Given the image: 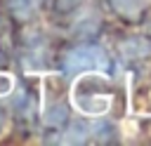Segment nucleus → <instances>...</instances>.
I'll return each instance as SVG.
<instances>
[{
  "label": "nucleus",
  "mask_w": 151,
  "mask_h": 146,
  "mask_svg": "<svg viewBox=\"0 0 151 146\" xmlns=\"http://www.w3.org/2000/svg\"><path fill=\"white\" fill-rule=\"evenodd\" d=\"M111 97L113 94H111V89L106 85V78L94 75V71H90V75L78 78V82L73 85V92H71L73 106L83 115H104V113H109Z\"/></svg>",
  "instance_id": "1"
},
{
  "label": "nucleus",
  "mask_w": 151,
  "mask_h": 146,
  "mask_svg": "<svg viewBox=\"0 0 151 146\" xmlns=\"http://www.w3.org/2000/svg\"><path fill=\"white\" fill-rule=\"evenodd\" d=\"M64 73L66 75H80V73H101L109 66V57L99 45H78L64 54Z\"/></svg>",
  "instance_id": "2"
},
{
  "label": "nucleus",
  "mask_w": 151,
  "mask_h": 146,
  "mask_svg": "<svg viewBox=\"0 0 151 146\" xmlns=\"http://www.w3.org/2000/svg\"><path fill=\"white\" fill-rule=\"evenodd\" d=\"M7 2L17 19H31L42 5V0H7Z\"/></svg>",
  "instance_id": "3"
},
{
  "label": "nucleus",
  "mask_w": 151,
  "mask_h": 146,
  "mask_svg": "<svg viewBox=\"0 0 151 146\" xmlns=\"http://www.w3.org/2000/svg\"><path fill=\"white\" fill-rule=\"evenodd\" d=\"M109 2L120 16H127V19H137L144 9V0H109Z\"/></svg>",
  "instance_id": "4"
},
{
  "label": "nucleus",
  "mask_w": 151,
  "mask_h": 146,
  "mask_svg": "<svg viewBox=\"0 0 151 146\" xmlns=\"http://www.w3.org/2000/svg\"><path fill=\"white\" fill-rule=\"evenodd\" d=\"M12 87H14V80H12V75H0V97L2 94H9L12 92Z\"/></svg>",
  "instance_id": "5"
},
{
  "label": "nucleus",
  "mask_w": 151,
  "mask_h": 146,
  "mask_svg": "<svg viewBox=\"0 0 151 146\" xmlns=\"http://www.w3.org/2000/svg\"><path fill=\"white\" fill-rule=\"evenodd\" d=\"M0 59H2V57H0Z\"/></svg>",
  "instance_id": "6"
}]
</instances>
